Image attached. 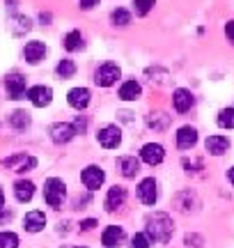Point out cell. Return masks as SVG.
<instances>
[{
    "mask_svg": "<svg viewBox=\"0 0 234 248\" xmlns=\"http://www.w3.org/2000/svg\"><path fill=\"white\" fill-rule=\"evenodd\" d=\"M147 237L159 244H165V241L172 237V221L168 214H154L147 218Z\"/></svg>",
    "mask_w": 234,
    "mask_h": 248,
    "instance_id": "6da1fadb",
    "label": "cell"
},
{
    "mask_svg": "<svg viewBox=\"0 0 234 248\" xmlns=\"http://www.w3.org/2000/svg\"><path fill=\"white\" fill-rule=\"evenodd\" d=\"M64 198H67V184H64L62 179L58 177H51L46 179L44 184V200L48 207H53V209H60L64 202Z\"/></svg>",
    "mask_w": 234,
    "mask_h": 248,
    "instance_id": "7a4b0ae2",
    "label": "cell"
},
{
    "mask_svg": "<svg viewBox=\"0 0 234 248\" xmlns=\"http://www.w3.org/2000/svg\"><path fill=\"white\" fill-rule=\"evenodd\" d=\"M122 76V71L117 67L115 62H103L99 69L94 71V83L99 88H110L113 83H117V78Z\"/></svg>",
    "mask_w": 234,
    "mask_h": 248,
    "instance_id": "3957f363",
    "label": "cell"
},
{
    "mask_svg": "<svg viewBox=\"0 0 234 248\" xmlns=\"http://www.w3.org/2000/svg\"><path fill=\"white\" fill-rule=\"evenodd\" d=\"M97 140H99L101 147H106V150H115V147H119V142H122V131H119V126H115V124H108V126L99 129Z\"/></svg>",
    "mask_w": 234,
    "mask_h": 248,
    "instance_id": "277c9868",
    "label": "cell"
},
{
    "mask_svg": "<svg viewBox=\"0 0 234 248\" xmlns=\"http://www.w3.org/2000/svg\"><path fill=\"white\" fill-rule=\"evenodd\" d=\"M138 198H140V202L147 204V207L156 204V200H159V184H156V179L154 177L143 179V182L138 184Z\"/></svg>",
    "mask_w": 234,
    "mask_h": 248,
    "instance_id": "5b68a950",
    "label": "cell"
},
{
    "mask_svg": "<svg viewBox=\"0 0 234 248\" xmlns=\"http://www.w3.org/2000/svg\"><path fill=\"white\" fill-rule=\"evenodd\" d=\"M5 90H7V97L18 101V99H23L28 94V88H26V76H21V74H12L5 78Z\"/></svg>",
    "mask_w": 234,
    "mask_h": 248,
    "instance_id": "8992f818",
    "label": "cell"
},
{
    "mask_svg": "<svg viewBox=\"0 0 234 248\" xmlns=\"http://www.w3.org/2000/svg\"><path fill=\"white\" fill-rule=\"evenodd\" d=\"M83 184H85V188H90V191H97V188H101L103 186V182H106V172L99 168V166H88V168L83 170Z\"/></svg>",
    "mask_w": 234,
    "mask_h": 248,
    "instance_id": "52a82bcc",
    "label": "cell"
},
{
    "mask_svg": "<svg viewBox=\"0 0 234 248\" xmlns=\"http://www.w3.org/2000/svg\"><path fill=\"white\" fill-rule=\"evenodd\" d=\"M28 99H30L32 106L44 108L53 101V90L48 88V85H35V88L28 90Z\"/></svg>",
    "mask_w": 234,
    "mask_h": 248,
    "instance_id": "ba28073f",
    "label": "cell"
},
{
    "mask_svg": "<svg viewBox=\"0 0 234 248\" xmlns=\"http://www.w3.org/2000/svg\"><path fill=\"white\" fill-rule=\"evenodd\" d=\"M140 159L147 166H159L165 159V150H163V145H159V142H147V145H143V150H140Z\"/></svg>",
    "mask_w": 234,
    "mask_h": 248,
    "instance_id": "9c48e42d",
    "label": "cell"
},
{
    "mask_svg": "<svg viewBox=\"0 0 234 248\" xmlns=\"http://www.w3.org/2000/svg\"><path fill=\"white\" fill-rule=\"evenodd\" d=\"M44 55H46V44L39 42V39L28 42L26 48H23V58H26L30 64H39V62L44 60Z\"/></svg>",
    "mask_w": 234,
    "mask_h": 248,
    "instance_id": "30bf717a",
    "label": "cell"
},
{
    "mask_svg": "<svg viewBox=\"0 0 234 248\" xmlns=\"http://www.w3.org/2000/svg\"><path fill=\"white\" fill-rule=\"evenodd\" d=\"M90 90L88 88H73L69 90V94H67V101H69V106L76 108V110H83V108H88L90 104Z\"/></svg>",
    "mask_w": 234,
    "mask_h": 248,
    "instance_id": "8fae6325",
    "label": "cell"
},
{
    "mask_svg": "<svg viewBox=\"0 0 234 248\" xmlns=\"http://www.w3.org/2000/svg\"><path fill=\"white\" fill-rule=\"evenodd\" d=\"M198 142V129L195 126H181L177 131V147L179 150H193Z\"/></svg>",
    "mask_w": 234,
    "mask_h": 248,
    "instance_id": "7c38bea8",
    "label": "cell"
},
{
    "mask_svg": "<svg viewBox=\"0 0 234 248\" xmlns=\"http://www.w3.org/2000/svg\"><path fill=\"white\" fill-rule=\"evenodd\" d=\"M73 136H76V126H73V124L58 122L51 126V138H53V142H69Z\"/></svg>",
    "mask_w": 234,
    "mask_h": 248,
    "instance_id": "4fadbf2b",
    "label": "cell"
},
{
    "mask_svg": "<svg viewBox=\"0 0 234 248\" xmlns=\"http://www.w3.org/2000/svg\"><path fill=\"white\" fill-rule=\"evenodd\" d=\"M23 228L28 232H42L46 228V216L44 212H39V209H32V212H28L23 216Z\"/></svg>",
    "mask_w": 234,
    "mask_h": 248,
    "instance_id": "5bb4252c",
    "label": "cell"
},
{
    "mask_svg": "<svg viewBox=\"0 0 234 248\" xmlns=\"http://www.w3.org/2000/svg\"><path fill=\"white\" fill-rule=\"evenodd\" d=\"M205 147H207L209 154L223 156V154L230 150V138H227V136H209L207 140H205Z\"/></svg>",
    "mask_w": 234,
    "mask_h": 248,
    "instance_id": "9a60e30c",
    "label": "cell"
},
{
    "mask_svg": "<svg viewBox=\"0 0 234 248\" xmlns=\"http://www.w3.org/2000/svg\"><path fill=\"white\" fill-rule=\"evenodd\" d=\"M193 101H195V99H193V94H190L189 90L179 88V90H175V92H172V106H175L177 113H186V110H190Z\"/></svg>",
    "mask_w": 234,
    "mask_h": 248,
    "instance_id": "2e32d148",
    "label": "cell"
},
{
    "mask_svg": "<svg viewBox=\"0 0 234 248\" xmlns=\"http://www.w3.org/2000/svg\"><path fill=\"white\" fill-rule=\"evenodd\" d=\"M5 166L14 168L16 172H28V170H32L37 166V159L35 156H26V154H16L12 159H5Z\"/></svg>",
    "mask_w": 234,
    "mask_h": 248,
    "instance_id": "e0dca14e",
    "label": "cell"
},
{
    "mask_svg": "<svg viewBox=\"0 0 234 248\" xmlns=\"http://www.w3.org/2000/svg\"><path fill=\"white\" fill-rule=\"evenodd\" d=\"M124 239V230L119 228V225H108L103 234H101V244L106 248H117Z\"/></svg>",
    "mask_w": 234,
    "mask_h": 248,
    "instance_id": "ac0fdd59",
    "label": "cell"
},
{
    "mask_svg": "<svg viewBox=\"0 0 234 248\" xmlns=\"http://www.w3.org/2000/svg\"><path fill=\"white\" fill-rule=\"evenodd\" d=\"M126 200V188H122V186H113V188H108V195H106V209L108 212H115L117 207H122Z\"/></svg>",
    "mask_w": 234,
    "mask_h": 248,
    "instance_id": "d6986e66",
    "label": "cell"
},
{
    "mask_svg": "<svg viewBox=\"0 0 234 248\" xmlns=\"http://www.w3.org/2000/svg\"><path fill=\"white\" fill-rule=\"evenodd\" d=\"M14 195H16L18 202H30L32 195H35V184L28 182V179H18L14 184Z\"/></svg>",
    "mask_w": 234,
    "mask_h": 248,
    "instance_id": "ffe728a7",
    "label": "cell"
},
{
    "mask_svg": "<svg viewBox=\"0 0 234 248\" xmlns=\"http://www.w3.org/2000/svg\"><path fill=\"white\" fill-rule=\"evenodd\" d=\"M140 94H143V88H140L138 80H126V83H122V88H119V99L122 101H135Z\"/></svg>",
    "mask_w": 234,
    "mask_h": 248,
    "instance_id": "44dd1931",
    "label": "cell"
},
{
    "mask_svg": "<svg viewBox=\"0 0 234 248\" xmlns=\"http://www.w3.org/2000/svg\"><path fill=\"white\" fill-rule=\"evenodd\" d=\"M119 170H122L124 177L131 179L140 172V161L135 159V156H122V159H119Z\"/></svg>",
    "mask_w": 234,
    "mask_h": 248,
    "instance_id": "7402d4cb",
    "label": "cell"
},
{
    "mask_svg": "<svg viewBox=\"0 0 234 248\" xmlns=\"http://www.w3.org/2000/svg\"><path fill=\"white\" fill-rule=\"evenodd\" d=\"M62 46L69 51V53H73V51H81L83 48V35L78 32V30H72V32H67L62 39Z\"/></svg>",
    "mask_w": 234,
    "mask_h": 248,
    "instance_id": "603a6c76",
    "label": "cell"
},
{
    "mask_svg": "<svg viewBox=\"0 0 234 248\" xmlns=\"http://www.w3.org/2000/svg\"><path fill=\"white\" fill-rule=\"evenodd\" d=\"M147 124L152 126L154 131H163L168 124H170V115H163V113H152L147 117Z\"/></svg>",
    "mask_w": 234,
    "mask_h": 248,
    "instance_id": "cb8c5ba5",
    "label": "cell"
},
{
    "mask_svg": "<svg viewBox=\"0 0 234 248\" xmlns=\"http://www.w3.org/2000/svg\"><path fill=\"white\" fill-rule=\"evenodd\" d=\"M218 126L220 129H234V108H223L220 113H218Z\"/></svg>",
    "mask_w": 234,
    "mask_h": 248,
    "instance_id": "d4e9b609",
    "label": "cell"
},
{
    "mask_svg": "<svg viewBox=\"0 0 234 248\" xmlns=\"http://www.w3.org/2000/svg\"><path fill=\"white\" fill-rule=\"evenodd\" d=\"M55 74H58L60 78H72L73 74H76V64H73V60H60L58 62V67H55Z\"/></svg>",
    "mask_w": 234,
    "mask_h": 248,
    "instance_id": "484cf974",
    "label": "cell"
},
{
    "mask_svg": "<svg viewBox=\"0 0 234 248\" xmlns=\"http://www.w3.org/2000/svg\"><path fill=\"white\" fill-rule=\"evenodd\" d=\"M9 124L14 129H26V126H30V115H28L26 110H16V113H12V117H9Z\"/></svg>",
    "mask_w": 234,
    "mask_h": 248,
    "instance_id": "4316f807",
    "label": "cell"
},
{
    "mask_svg": "<svg viewBox=\"0 0 234 248\" xmlns=\"http://www.w3.org/2000/svg\"><path fill=\"white\" fill-rule=\"evenodd\" d=\"M110 21H113L115 26H129V23H131V14H129L126 9L117 7V9H113V14H110Z\"/></svg>",
    "mask_w": 234,
    "mask_h": 248,
    "instance_id": "83f0119b",
    "label": "cell"
},
{
    "mask_svg": "<svg viewBox=\"0 0 234 248\" xmlns=\"http://www.w3.org/2000/svg\"><path fill=\"white\" fill-rule=\"evenodd\" d=\"M0 248H18V237L14 232H0Z\"/></svg>",
    "mask_w": 234,
    "mask_h": 248,
    "instance_id": "f1b7e54d",
    "label": "cell"
},
{
    "mask_svg": "<svg viewBox=\"0 0 234 248\" xmlns=\"http://www.w3.org/2000/svg\"><path fill=\"white\" fill-rule=\"evenodd\" d=\"M156 5V0H133V7H135V14L138 16H145L149 14V9Z\"/></svg>",
    "mask_w": 234,
    "mask_h": 248,
    "instance_id": "f546056e",
    "label": "cell"
},
{
    "mask_svg": "<svg viewBox=\"0 0 234 248\" xmlns=\"http://www.w3.org/2000/svg\"><path fill=\"white\" fill-rule=\"evenodd\" d=\"M152 246V239L145 234V232H138L131 237V248H149Z\"/></svg>",
    "mask_w": 234,
    "mask_h": 248,
    "instance_id": "4dcf8cb0",
    "label": "cell"
},
{
    "mask_svg": "<svg viewBox=\"0 0 234 248\" xmlns=\"http://www.w3.org/2000/svg\"><path fill=\"white\" fill-rule=\"evenodd\" d=\"M186 246L189 248H202V237H198V234H186Z\"/></svg>",
    "mask_w": 234,
    "mask_h": 248,
    "instance_id": "1f68e13d",
    "label": "cell"
},
{
    "mask_svg": "<svg viewBox=\"0 0 234 248\" xmlns=\"http://www.w3.org/2000/svg\"><path fill=\"white\" fill-rule=\"evenodd\" d=\"M225 35H227V39L234 44V21H227L225 23Z\"/></svg>",
    "mask_w": 234,
    "mask_h": 248,
    "instance_id": "d6a6232c",
    "label": "cell"
},
{
    "mask_svg": "<svg viewBox=\"0 0 234 248\" xmlns=\"http://www.w3.org/2000/svg\"><path fill=\"white\" fill-rule=\"evenodd\" d=\"M78 2H81V7H83V9H92V7H97L101 0H78Z\"/></svg>",
    "mask_w": 234,
    "mask_h": 248,
    "instance_id": "836d02e7",
    "label": "cell"
},
{
    "mask_svg": "<svg viewBox=\"0 0 234 248\" xmlns=\"http://www.w3.org/2000/svg\"><path fill=\"white\" fill-rule=\"evenodd\" d=\"M94 225H97L94 218H85V221H81V230H92Z\"/></svg>",
    "mask_w": 234,
    "mask_h": 248,
    "instance_id": "e575fe53",
    "label": "cell"
},
{
    "mask_svg": "<svg viewBox=\"0 0 234 248\" xmlns=\"http://www.w3.org/2000/svg\"><path fill=\"white\" fill-rule=\"evenodd\" d=\"M12 218V212H5L2 207H0V223H5V221H9Z\"/></svg>",
    "mask_w": 234,
    "mask_h": 248,
    "instance_id": "d590c367",
    "label": "cell"
},
{
    "mask_svg": "<svg viewBox=\"0 0 234 248\" xmlns=\"http://www.w3.org/2000/svg\"><path fill=\"white\" fill-rule=\"evenodd\" d=\"M227 177H230V182H232V186H234V168H230V172H227Z\"/></svg>",
    "mask_w": 234,
    "mask_h": 248,
    "instance_id": "8d00e7d4",
    "label": "cell"
},
{
    "mask_svg": "<svg viewBox=\"0 0 234 248\" xmlns=\"http://www.w3.org/2000/svg\"><path fill=\"white\" fill-rule=\"evenodd\" d=\"M5 204V193H2V188H0V207Z\"/></svg>",
    "mask_w": 234,
    "mask_h": 248,
    "instance_id": "74e56055",
    "label": "cell"
},
{
    "mask_svg": "<svg viewBox=\"0 0 234 248\" xmlns=\"http://www.w3.org/2000/svg\"><path fill=\"white\" fill-rule=\"evenodd\" d=\"M81 248H85V246H81Z\"/></svg>",
    "mask_w": 234,
    "mask_h": 248,
    "instance_id": "f35d334b",
    "label": "cell"
}]
</instances>
